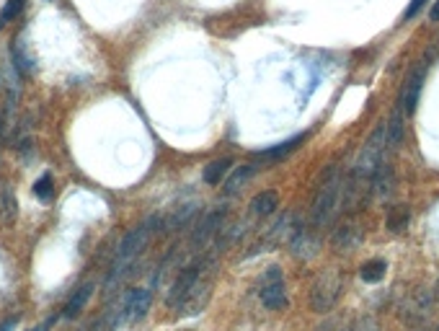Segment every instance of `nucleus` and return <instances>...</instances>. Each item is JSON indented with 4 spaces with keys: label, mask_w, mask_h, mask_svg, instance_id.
I'll use <instances>...</instances> for the list:
<instances>
[{
    "label": "nucleus",
    "mask_w": 439,
    "mask_h": 331,
    "mask_svg": "<svg viewBox=\"0 0 439 331\" xmlns=\"http://www.w3.org/2000/svg\"><path fill=\"white\" fill-rule=\"evenodd\" d=\"M34 194H37L42 202H49V200H52V194H55V189H52V176L49 174L42 176L37 184H34Z\"/></svg>",
    "instance_id": "obj_20"
},
{
    "label": "nucleus",
    "mask_w": 439,
    "mask_h": 331,
    "mask_svg": "<svg viewBox=\"0 0 439 331\" xmlns=\"http://www.w3.org/2000/svg\"><path fill=\"white\" fill-rule=\"evenodd\" d=\"M370 184H372V192H375L377 200L388 197V194L393 192V168H390L388 163H380L375 176L370 179Z\"/></svg>",
    "instance_id": "obj_8"
},
{
    "label": "nucleus",
    "mask_w": 439,
    "mask_h": 331,
    "mask_svg": "<svg viewBox=\"0 0 439 331\" xmlns=\"http://www.w3.org/2000/svg\"><path fill=\"white\" fill-rule=\"evenodd\" d=\"M153 225H156V220H147V223H142V225H138V228H132L127 236L122 239L119 248H117L114 267H111L109 280H106V287H114V282H119L122 277L127 275L129 267L135 264V259L142 254V248L147 246V241H150V236H153Z\"/></svg>",
    "instance_id": "obj_1"
},
{
    "label": "nucleus",
    "mask_w": 439,
    "mask_h": 331,
    "mask_svg": "<svg viewBox=\"0 0 439 331\" xmlns=\"http://www.w3.org/2000/svg\"><path fill=\"white\" fill-rule=\"evenodd\" d=\"M49 326H52V321L42 323V326H39V329H34V331H49Z\"/></svg>",
    "instance_id": "obj_26"
},
{
    "label": "nucleus",
    "mask_w": 439,
    "mask_h": 331,
    "mask_svg": "<svg viewBox=\"0 0 439 331\" xmlns=\"http://www.w3.org/2000/svg\"><path fill=\"white\" fill-rule=\"evenodd\" d=\"M13 326H16V318H8V321L0 323V331H13Z\"/></svg>",
    "instance_id": "obj_24"
},
{
    "label": "nucleus",
    "mask_w": 439,
    "mask_h": 331,
    "mask_svg": "<svg viewBox=\"0 0 439 331\" xmlns=\"http://www.w3.org/2000/svg\"><path fill=\"white\" fill-rule=\"evenodd\" d=\"M385 272H388V264H385L383 259H372V261L362 264L359 277H362L365 282H380V280H385Z\"/></svg>",
    "instance_id": "obj_12"
},
{
    "label": "nucleus",
    "mask_w": 439,
    "mask_h": 331,
    "mask_svg": "<svg viewBox=\"0 0 439 331\" xmlns=\"http://www.w3.org/2000/svg\"><path fill=\"white\" fill-rule=\"evenodd\" d=\"M0 212H3V218H6V220H10V218L16 215V200L10 197L8 186H3V189H0Z\"/></svg>",
    "instance_id": "obj_18"
},
{
    "label": "nucleus",
    "mask_w": 439,
    "mask_h": 331,
    "mask_svg": "<svg viewBox=\"0 0 439 331\" xmlns=\"http://www.w3.org/2000/svg\"><path fill=\"white\" fill-rule=\"evenodd\" d=\"M91 295H93V282H85L83 287H78L73 293V298L65 303V308H63V316L65 318H75L78 313L85 308V303L91 300Z\"/></svg>",
    "instance_id": "obj_7"
},
{
    "label": "nucleus",
    "mask_w": 439,
    "mask_h": 331,
    "mask_svg": "<svg viewBox=\"0 0 439 331\" xmlns=\"http://www.w3.org/2000/svg\"><path fill=\"white\" fill-rule=\"evenodd\" d=\"M429 19H431V21H439V0H437V3H434V6H431V10H429Z\"/></svg>",
    "instance_id": "obj_25"
},
{
    "label": "nucleus",
    "mask_w": 439,
    "mask_h": 331,
    "mask_svg": "<svg viewBox=\"0 0 439 331\" xmlns=\"http://www.w3.org/2000/svg\"><path fill=\"white\" fill-rule=\"evenodd\" d=\"M21 8H24V0H6V6L0 10V29L8 26L10 21L21 13Z\"/></svg>",
    "instance_id": "obj_16"
},
{
    "label": "nucleus",
    "mask_w": 439,
    "mask_h": 331,
    "mask_svg": "<svg viewBox=\"0 0 439 331\" xmlns=\"http://www.w3.org/2000/svg\"><path fill=\"white\" fill-rule=\"evenodd\" d=\"M222 215H225V212L220 210V212H212V215H207V218H204V223H201L199 225V230H197V233H194V246H201V243H204V241L210 239L212 233H215V228H217L220 223H222Z\"/></svg>",
    "instance_id": "obj_10"
},
{
    "label": "nucleus",
    "mask_w": 439,
    "mask_h": 331,
    "mask_svg": "<svg viewBox=\"0 0 439 331\" xmlns=\"http://www.w3.org/2000/svg\"><path fill=\"white\" fill-rule=\"evenodd\" d=\"M339 194H341V179L336 166H331L323 181H320L318 192L313 197V207H310V218L315 225H326L331 223L333 212H336V204H339Z\"/></svg>",
    "instance_id": "obj_2"
},
{
    "label": "nucleus",
    "mask_w": 439,
    "mask_h": 331,
    "mask_svg": "<svg viewBox=\"0 0 439 331\" xmlns=\"http://www.w3.org/2000/svg\"><path fill=\"white\" fill-rule=\"evenodd\" d=\"M333 246L339 248V251H344V248H351L354 246V243H357L359 241V233H357V228H354V225H344V228H339L336 230V233H333Z\"/></svg>",
    "instance_id": "obj_15"
},
{
    "label": "nucleus",
    "mask_w": 439,
    "mask_h": 331,
    "mask_svg": "<svg viewBox=\"0 0 439 331\" xmlns=\"http://www.w3.org/2000/svg\"><path fill=\"white\" fill-rule=\"evenodd\" d=\"M300 143H302V138L297 135V138L287 140V143H282V145H274V147H269V150H261V153H258V158H261V161H276V158H284L287 153H292V150L300 145Z\"/></svg>",
    "instance_id": "obj_14"
},
{
    "label": "nucleus",
    "mask_w": 439,
    "mask_h": 331,
    "mask_svg": "<svg viewBox=\"0 0 439 331\" xmlns=\"http://www.w3.org/2000/svg\"><path fill=\"white\" fill-rule=\"evenodd\" d=\"M408 223V210L406 207H393L390 215H388V228L390 230H403Z\"/></svg>",
    "instance_id": "obj_19"
},
{
    "label": "nucleus",
    "mask_w": 439,
    "mask_h": 331,
    "mask_svg": "<svg viewBox=\"0 0 439 331\" xmlns=\"http://www.w3.org/2000/svg\"><path fill=\"white\" fill-rule=\"evenodd\" d=\"M424 3H426V0H411V6L406 8V19H413V16L419 13V8L424 6Z\"/></svg>",
    "instance_id": "obj_23"
},
{
    "label": "nucleus",
    "mask_w": 439,
    "mask_h": 331,
    "mask_svg": "<svg viewBox=\"0 0 439 331\" xmlns=\"http://www.w3.org/2000/svg\"><path fill=\"white\" fill-rule=\"evenodd\" d=\"M315 331H347V326H344L339 318H329V321L323 323V326H318Z\"/></svg>",
    "instance_id": "obj_22"
},
{
    "label": "nucleus",
    "mask_w": 439,
    "mask_h": 331,
    "mask_svg": "<svg viewBox=\"0 0 439 331\" xmlns=\"http://www.w3.org/2000/svg\"><path fill=\"white\" fill-rule=\"evenodd\" d=\"M230 166H233V161H230V158H222V161H215V163H210L207 168H204V181H207V184H220V181L228 176Z\"/></svg>",
    "instance_id": "obj_13"
},
{
    "label": "nucleus",
    "mask_w": 439,
    "mask_h": 331,
    "mask_svg": "<svg viewBox=\"0 0 439 331\" xmlns=\"http://www.w3.org/2000/svg\"><path fill=\"white\" fill-rule=\"evenodd\" d=\"M351 331H380V326H377L375 316H362V318L351 326Z\"/></svg>",
    "instance_id": "obj_21"
},
{
    "label": "nucleus",
    "mask_w": 439,
    "mask_h": 331,
    "mask_svg": "<svg viewBox=\"0 0 439 331\" xmlns=\"http://www.w3.org/2000/svg\"><path fill=\"white\" fill-rule=\"evenodd\" d=\"M258 295H261V303H264L266 308H272V311L287 305V293H284V282H282V272H279V267H269V272H266V277H264V285H261V293Z\"/></svg>",
    "instance_id": "obj_4"
},
{
    "label": "nucleus",
    "mask_w": 439,
    "mask_h": 331,
    "mask_svg": "<svg viewBox=\"0 0 439 331\" xmlns=\"http://www.w3.org/2000/svg\"><path fill=\"white\" fill-rule=\"evenodd\" d=\"M251 176H254V166H243L240 171H235V176L230 179L228 186H225V189H228L230 194H233V192H238L240 186L246 184V181H248V179H251Z\"/></svg>",
    "instance_id": "obj_17"
},
{
    "label": "nucleus",
    "mask_w": 439,
    "mask_h": 331,
    "mask_svg": "<svg viewBox=\"0 0 439 331\" xmlns=\"http://www.w3.org/2000/svg\"><path fill=\"white\" fill-rule=\"evenodd\" d=\"M339 295H341V277L336 275V272H323V275L315 280L313 293H310L313 311H318V313L331 311L333 303L339 300Z\"/></svg>",
    "instance_id": "obj_3"
},
{
    "label": "nucleus",
    "mask_w": 439,
    "mask_h": 331,
    "mask_svg": "<svg viewBox=\"0 0 439 331\" xmlns=\"http://www.w3.org/2000/svg\"><path fill=\"white\" fill-rule=\"evenodd\" d=\"M424 78H426V67H416L411 75H408V81L403 83V91H401V111L406 114H411L416 109V104H419V93H421V86H424Z\"/></svg>",
    "instance_id": "obj_5"
},
{
    "label": "nucleus",
    "mask_w": 439,
    "mask_h": 331,
    "mask_svg": "<svg viewBox=\"0 0 439 331\" xmlns=\"http://www.w3.org/2000/svg\"><path fill=\"white\" fill-rule=\"evenodd\" d=\"M150 303H153V295L145 287H138L127 295L124 300V318L127 321H140L147 311H150Z\"/></svg>",
    "instance_id": "obj_6"
},
{
    "label": "nucleus",
    "mask_w": 439,
    "mask_h": 331,
    "mask_svg": "<svg viewBox=\"0 0 439 331\" xmlns=\"http://www.w3.org/2000/svg\"><path fill=\"white\" fill-rule=\"evenodd\" d=\"M403 138V111L398 109L390 117V122H385V145L388 147H398Z\"/></svg>",
    "instance_id": "obj_9"
},
{
    "label": "nucleus",
    "mask_w": 439,
    "mask_h": 331,
    "mask_svg": "<svg viewBox=\"0 0 439 331\" xmlns=\"http://www.w3.org/2000/svg\"><path fill=\"white\" fill-rule=\"evenodd\" d=\"M279 207V197L276 192H261L254 197V202H251V210L256 212V215H272V212Z\"/></svg>",
    "instance_id": "obj_11"
}]
</instances>
